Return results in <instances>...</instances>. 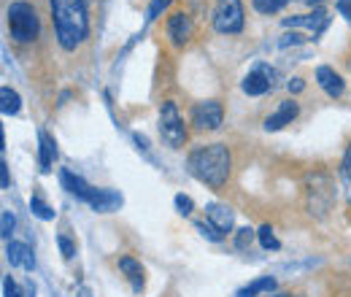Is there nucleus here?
<instances>
[{"mask_svg": "<svg viewBox=\"0 0 351 297\" xmlns=\"http://www.w3.org/2000/svg\"><path fill=\"white\" fill-rule=\"evenodd\" d=\"M57 43L65 51H76L89 36V16L84 0H49Z\"/></svg>", "mask_w": 351, "mask_h": 297, "instance_id": "f257e3e1", "label": "nucleus"}, {"mask_svg": "<svg viewBox=\"0 0 351 297\" xmlns=\"http://www.w3.org/2000/svg\"><path fill=\"white\" fill-rule=\"evenodd\" d=\"M186 168L200 184H206L211 189H221L230 178L232 154H230L227 143H206V146H197L186 157Z\"/></svg>", "mask_w": 351, "mask_h": 297, "instance_id": "f03ea898", "label": "nucleus"}, {"mask_svg": "<svg viewBox=\"0 0 351 297\" xmlns=\"http://www.w3.org/2000/svg\"><path fill=\"white\" fill-rule=\"evenodd\" d=\"M335 198H338V192H335V181L330 173L319 170V173H311L306 178V209L311 216L324 219L332 211Z\"/></svg>", "mask_w": 351, "mask_h": 297, "instance_id": "7ed1b4c3", "label": "nucleus"}, {"mask_svg": "<svg viewBox=\"0 0 351 297\" xmlns=\"http://www.w3.org/2000/svg\"><path fill=\"white\" fill-rule=\"evenodd\" d=\"M5 19H8V33L16 43L36 41L38 33H41L38 11H36V5H30L25 0H14L5 11Z\"/></svg>", "mask_w": 351, "mask_h": 297, "instance_id": "20e7f679", "label": "nucleus"}, {"mask_svg": "<svg viewBox=\"0 0 351 297\" xmlns=\"http://www.w3.org/2000/svg\"><path fill=\"white\" fill-rule=\"evenodd\" d=\"M157 130H160V138L171 146V149H181L186 143V125L178 114V106L173 100H165L160 106V119H157Z\"/></svg>", "mask_w": 351, "mask_h": 297, "instance_id": "39448f33", "label": "nucleus"}, {"mask_svg": "<svg viewBox=\"0 0 351 297\" xmlns=\"http://www.w3.org/2000/svg\"><path fill=\"white\" fill-rule=\"evenodd\" d=\"M211 22H214V30L221 36H238L243 30V3L241 0H217Z\"/></svg>", "mask_w": 351, "mask_h": 297, "instance_id": "423d86ee", "label": "nucleus"}, {"mask_svg": "<svg viewBox=\"0 0 351 297\" xmlns=\"http://www.w3.org/2000/svg\"><path fill=\"white\" fill-rule=\"evenodd\" d=\"M278 84V71L270 68L267 62H257L254 71H249L241 82V89L249 95V97H260L265 92H270L273 86Z\"/></svg>", "mask_w": 351, "mask_h": 297, "instance_id": "0eeeda50", "label": "nucleus"}, {"mask_svg": "<svg viewBox=\"0 0 351 297\" xmlns=\"http://www.w3.org/2000/svg\"><path fill=\"white\" fill-rule=\"evenodd\" d=\"M224 122V108L219 100H203L192 108V125L197 130H219Z\"/></svg>", "mask_w": 351, "mask_h": 297, "instance_id": "6e6552de", "label": "nucleus"}, {"mask_svg": "<svg viewBox=\"0 0 351 297\" xmlns=\"http://www.w3.org/2000/svg\"><path fill=\"white\" fill-rule=\"evenodd\" d=\"M327 25H330V16H327L324 8H313L311 14L287 16V19H284V27H306V30H311V33H313V41L327 30Z\"/></svg>", "mask_w": 351, "mask_h": 297, "instance_id": "1a4fd4ad", "label": "nucleus"}, {"mask_svg": "<svg viewBox=\"0 0 351 297\" xmlns=\"http://www.w3.org/2000/svg\"><path fill=\"white\" fill-rule=\"evenodd\" d=\"M192 33H195V25H192V16H189L186 11H176V14H171V19H168V38H171L176 46L189 43Z\"/></svg>", "mask_w": 351, "mask_h": 297, "instance_id": "9d476101", "label": "nucleus"}, {"mask_svg": "<svg viewBox=\"0 0 351 297\" xmlns=\"http://www.w3.org/2000/svg\"><path fill=\"white\" fill-rule=\"evenodd\" d=\"M298 114H300V106L289 97V100H284L267 119H265V130L267 132H278L281 128H287V125H292L295 119H298Z\"/></svg>", "mask_w": 351, "mask_h": 297, "instance_id": "9b49d317", "label": "nucleus"}, {"mask_svg": "<svg viewBox=\"0 0 351 297\" xmlns=\"http://www.w3.org/2000/svg\"><path fill=\"white\" fill-rule=\"evenodd\" d=\"M60 184H62V189H65L68 195H73L76 200H84V203H89V198H92V192H95V187H89L82 176H76L73 170H68V168L60 170Z\"/></svg>", "mask_w": 351, "mask_h": 297, "instance_id": "f8f14e48", "label": "nucleus"}, {"mask_svg": "<svg viewBox=\"0 0 351 297\" xmlns=\"http://www.w3.org/2000/svg\"><path fill=\"white\" fill-rule=\"evenodd\" d=\"M87 206L97 213H114L122 209V195L117 189H95Z\"/></svg>", "mask_w": 351, "mask_h": 297, "instance_id": "ddd939ff", "label": "nucleus"}, {"mask_svg": "<svg viewBox=\"0 0 351 297\" xmlns=\"http://www.w3.org/2000/svg\"><path fill=\"white\" fill-rule=\"evenodd\" d=\"M316 82H319V86H322L330 97H341V95L346 92V82H343V76H341V73H335L330 65H319V68H316Z\"/></svg>", "mask_w": 351, "mask_h": 297, "instance_id": "4468645a", "label": "nucleus"}, {"mask_svg": "<svg viewBox=\"0 0 351 297\" xmlns=\"http://www.w3.org/2000/svg\"><path fill=\"white\" fill-rule=\"evenodd\" d=\"M206 219L219 230L221 235L232 233V224H235L232 209H227V206H221V203H208V206H206Z\"/></svg>", "mask_w": 351, "mask_h": 297, "instance_id": "2eb2a0df", "label": "nucleus"}, {"mask_svg": "<svg viewBox=\"0 0 351 297\" xmlns=\"http://www.w3.org/2000/svg\"><path fill=\"white\" fill-rule=\"evenodd\" d=\"M54 160H57V141L46 130H38V165H41V173H49Z\"/></svg>", "mask_w": 351, "mask_h": 297, "instance_id": "dca6fc26", "label": "nucleus"}, {"mask_svg": "<svg viewBox=\"0 0 351 297\" xmlns=\"http://www.w3.org/2000/svg\"><path fill=\"white\" fill-rule=\"evenodd\" d=\"M119 270L128 276L132 292L141 295V292H143V268H141V262L132 259V257H119Z\"/></svg>", "mask_w": 351, "mask_h": 297, "instance_id": "f3484780", "label": "nucleus"}, {"mask_svg": "<svg viewBox=\"0 0 351 297\" xmlns=\"http://www.w3.org/2000/svg\"><path fill=\"white\" fill-rule=\"evenodd\" d=\"M19 108H22V97H19V92L11 89V86H5V84L0 86V111H3L5 117H16Z\"/></svg>", "mask_w": 351, "mask_h": 297, "instance_id": "a211bd4d", "label": "nucleus"}, {"mask_svg": "<svg viewBox=\"0 0 351 297\" xmlns=\"http://www.w3.org/2000/svg\"><path fill=\"white\" fill-rule=\"evenodd\" d=\"M276 289V278L273 276H263V278H257V281H252V284H246L243 289H238V295L235 297H257V295H270Z\"/></svg>", "mask_w": 351, "mask_h": 297, "instance_id": "6ab92c4d", "label": "nucleus"}, {"mask_svg": "<svg viewBox=\"0 0 351 297\" xmlns=\"http://www.w3.org/2000/svg\"><path fill=\"white\" fill-rule=\"evenodd\" d=\"M25 252H27V243H19V241L5 243V259L11 262V268H25Z\"/></svg>", "mask_w": 351, "mask_h": 297, "instance_id": "aec40b11", "label": "nucleus"}, {"mask_svg": "<svg viewBox=\"0 0 351 297\" xmlns=\"http://www.w3.org/2000/svg\"><path fill=\"white\" fill-rule=\"evenodd\" d=\"M30 211H33V216H38L41 222H51V219H54V213H57L49 203H46L44 198H38V195H33V198H30Z\"/></svg>", "mask_w": 351, "mask_h": 297, "instance_id": "412c9836", "label": "nucleus"}, {"mask_svg": "<svg viewBox=\"0 0 351 297\" xmlns=\"http://www.w3.org/2000/svg\"><path fill=\"white\" fill-rule=\"evenodd\" d=\"M257 238H260V243H263L265 252H278V249H281V241L276 238V233H273L270 224H263V227L257 230Z\"/></svg>", "mask_w": 351, "mask_h": 297, "instance_id": "4be33fe9", "label": "nucleus"}, {"mask_svg": "<svg viewBox=\"0 0 351 297\" xmlns=\"http://www.w3.org/2000/svg\"><path fill=\"white\" fill-rule=\"evenodd\" d=\"M287 3H289V0H252L254 11H257V14H265V16H270V14H278V11H281Z\"/></svg>", "mask_w": 351, "mask_h": 297, "instance_id": "5701e85b", "label": "nucleus"}, {"mask_svg": "<svg viewBox=\"0 0 351 297\" xmlns=\"http://www.w3.org/2000/svg\"><path fill=\"white\" fill-rule=\"evenodd\" d=\"M254 235H257V233H254L252 227H241V230L235 233V249H238V252H246V249L254 243Z\"/></svg>", "mask_w": 351, "mask_h": 297, "instance_id": "b1692460", "label": "nucleus"}, {"mask_svg": "<svg viewBox=\"0 0 351 297\" xmlns=\"http://www.w3.org/2000/svg\"><path fill=\"white\" fill-rule=\"evenodd\" d=\"M341 178H343L346 200H349V206H351V146H349V152L343 154V163H341Z\"/></svg>", "mask_w": 351, "mask_h": 297, "instance_id": "393cba45", "label": "nucleus"}, {"mask_svg": "<svg viewBox=\"0 0 351 297\" xmlns=\"http://www.w3.org/2000/svg\"><path fill=\"white\" fill-rule=\"evenodd\" d=\"M195 227H197V233H200L203 238H208V241H214V243H219L221 238H224V235H221L219 230H217L208 219H206V222H195Z\"/></svg>", "mask_w": 351, "mask_h": 297, "instance_id": "a878e982", "label": "nucleus"}, {"mask_svg": "<svg viewBox=\"0 0 351 297\" xmlns=\"http://www.w3.org/2000/svg\"><path fill=\"white\" fill-rule=\"evenodd\" d=\"M14 227H16V219H14V213L3 211V216H0V235L5 238V243L11 241V235H14Z\"/></svg>", "mask_w": 351, "mask_h": 297, "instance_id": "bb28decb", "label": "nucleus"}, {"mask_svg": "<svg viewBox=\"0 0 351 297\" xmlns=\"http://www.w3.org/2000/svg\"><path fill=\"white\" fill-rule=\"evenodd\" d=\"M173 206H176V211L181 213V216H189V213L195 211V203H192V198H189V195H184V192H178V195H176Z\"/></svg>", "mask_w": 351, "mask_h": 297, "instance_id": "cd10ccee", "label": "nucleus"}, {"mask_svg": "<svg viewBox=\"0 0 351 297\" xmlns=\"http://www.w3.org/2000/svg\"><path fill=\"white\" fill-rule=\"evenodd\" d=\"M171 5V0H152L149 3V8H146V22H154L165 8Z\"/></svg>", "mask_w": 351, "mask_h": 297, "instance_id": "c85d7f7f", "label": "nucleus"}, {"mask_svg": "<svg viewBox=\"0 0 351 297\" xmlns=\"http://www.w3.org/2000/svg\"><path fill=\"white\" fill-rule=\"evenodd\" d=\"M57 246H60V254H62V259H73V257H76V243H73L71 238L60 235V238H57Z\"/></svg>", "mask_w": 351, "mask_h": 297, "instance_id": "c756f323", "label": "nucleus"}, {"mask_svg": "<svg viewBox=\"0 0 351 297\" xmlns=\"http://www.w3.org/2000/svg\"><path fill=\"white\" fill-rule=\"evenodd\" d=\"M3 297H22V289H19V284L14 281V276H5V278H3Z\"/></svg>", "mask_w": 351, "mask_h": 297, "instance_id": "7c9ffc66", "label": "nucleus"}, {"mask_svg": "<svg viewBox=\"0 0 351 297\" xmlns=\"http://www.w3.org/2000/svg\"><path fill=\"white\" fill-rule=\"evenodd\" d=\"M303 41H306V38H303L300 33H295V30H292V33H284V36L278 38V46H281V49H287V46H300Z\"/></svg>", "mask_w": 351, "mask_h": 297, "instance_id": "2f4dec72", "label": "nucleus"}, {"mask_svg": "<svg viewBox=\"0 0 351 297\" xmlns=\"http://www.w3.org/2000/svg\"><path fill=\"white\" fill-rule=\"evenodd\" d=\"M132 143L138 146V152H143L146 157H152V154H149V138H146V135H141V132H132Z\"/></svg>", "mask_w": 351, "mask_h": 297, "instance_id": "473e14b6", "label": "nucleus"}, {"mask_svg": "<svg viewBox=\"0 0 351 297\" xmlns=\"http://www.w3.org/2000/svg\"><path fill=\"white\" fill-rule=\"evenodd\" d=\"M335 8H338V14L351 25V0H335Z\"/></svg>", "mask_w": 351, "mask_h": 297, "instance_id": "72a5a7b5", "label": "nucleus"}, {"mask_svg": "<svg viewBox=\"0 0 351 297\" xmlns=\"http://www.w3.org/2000/svg\"><path fill=\"white\" fill-rule=\"evenodd\" d=\"M287 89H289L292 95H298V92H303V89H306V82H303L300 76H295V79H289V82H287Z\"/></svg>", "mask_w": 351, "mask_h": 297, "instance_id": "f704fd0d", "label": "nucleus"}, {"mask_svg": "<svg viewBox=\"0 0 351 297\" xmlns=\"http://www.w3.org/2000/svg\"><path fill=\"white\" fill-rule=\"evenodd\" d=\"M0 184H3V189H8V187H11V178H8V165H5V160L0 163Z\"/></svg>", "mask_w": 351, "mask_h": 297, "instance_id": "c9c22d12", "label": "nucleus"}, {"mask_svg": "<svg viewBox=\"0 0 351 297\" xmlns=\"http://www.w3.org/2000/svg\"><path fill=\"white\" fill-rule=\"evenodd\" d=\"M22 297H36V287H33V284H27V287L22 289Z\"/></svg>", "mask_w": 351, "mask_h": 297, "instance_id": "e433bc0d", "label": "nucleus"}, {"mask_svg": "<svg viewBox=\"0 0 351 297\" xmlns=\"http://www.w3.org/2000/svg\"><path fill=\"white\" fill-rule=\"evenodd\" d=\"M76 297H92V289H89V287H79V289H76Z\"/></svg>", "mask_w": 351, "mask_h": 297, "instance_id": "4c0bfd02", "label": "nucleus"}, {"mask_svg": "<svg viewBox=\"0 0 351 297\" xmlns=\"http://www.w3.org/2000/svg\"><path fill=\"white\" fill-rule=\"evenodd\" d=\"M308 5H316V8H322V0H306Z\"/></svg>", "mask_w": 351, "mask_h": 297, "instance_id": "58836bf2", "label": "nucleus"}, {"mask_svg": "<svg viewBox=\"0 0 351 297\" xmlns=\"http://www.w3.org/2000/svg\"><path fill=\"white\" fill-rule=\"evenodd\" d=\"M267 297H295V295H287V292H278V295H267Z\"/></svg>", "mask_w": 351, "mask_h": 297, "instance_id": "ea45409f", "label": "nucleus"}]
</instances>
